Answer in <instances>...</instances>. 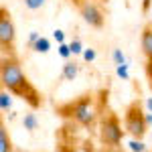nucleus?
Instances as JSON below:
<instances>
[{
    "label": "nucleus",
    "mask_w": 152,
    "mask_h": 152,
    "mask_svg": "<svg viewBox=\"0 0 152 152\" xmlns=\"http://www.w3.org/2000/svg\"><path fill=\"white\" fill-rule=\"evenodd\" d=\"M23 126H24V130H28V132H35V130H37V126H39V120H37V116L33 114V112L24 114V118H23Z\"/></svg>",
    "instance_id": "obj_10"
},
{
    "label": "nucleus",
    "mask_w": 152,
    "mask_h": 152,
    "mask_svg": "<svg viewBox=\"0 0 152 152\" xmlns=\"http://www.w3.org/2000/svg\"><path fill=\"white\" fill-rule=\"evenodd\" d=\"M114 61H116V65H126L128 61H126V55L122 53V49H114Z\"/></svg>",
    "instance_id": "obj_16"
},
{
    "label": "nucleus",
    "mask_w": 152,
    "mask_h": 152,
    "mask_svg": "<svg viewBox=\"0 0 152 152\" xmlns=\"http://www.w3.org/2000/svg\"><path fill=\"white\" fill-rule=\"evenodd\" d=\"M57 49H59V55H61L63 59H69L71 55H73V53H71V47L67 45V43H61Z\"/></svg>",
    "instance_id": "obj_17"
},
{
    "label": "nucleus",
    "mask_w": 152,
    "mask_h": 152,
    "mask_svg": "<svg viewBox=\"0 0 152 152\" xmlns=\"http://www.w3.org/2000/svg\"><path fill=\"white\" fill-rule=\"evenodd\" d=\"M0 152H14L12 140L8 136V130L4 126V122H0Z\"/></svg>",
    "instance_id": "obj_8"
},
{
    "label": "nucleus",
    "mask_w": 152,
    "mask_h": 152,
    "mask_svg": "<svg viewBox=\"0 0 152 152\" xmlns=\"http://www.w3.org/2000/svg\"><path fill=\"white\" fill-rule=\"evenodd\" d=\"M83 59H85L87 63H91V61L95 59V51L94 49H85V51H83Z\"/></svg>",
    "instance_id": "obj_19"
},
{
    "label": "nucleus",
    "mask_w": 152,
    "mask_h": 152,
    "mask_svg": "<svg viewBox=\"0 0 152 152\" xmlns=\"http://www.w3.org/2000/svg\"><path fill=\"white\" fill-rule=\"evenodd\" d=\"M124 138V130L116 114H107L99 124V140L105 146H120Z\"/></svg>",
    "instance_id": "obj_4"
},
{
    "label": "nucleus",
    "mask_w": 152,
    "mask_h": 152,
    "mask_svg": "<svg viewBox=\"0 0 152 152\" xmlns=\"http://www.w3.org/2000/svg\"><path fill=\"white\" fill-rule=\"evenodd\" d=\"M97 2H107V0H97Z\"/></svg>",
    "instance_id": "obj_25"
},
{
    "label": "nucleus",
    "mask_w": 152,
    "mask_h": 152,
    "mask_svg": "<svg viewBox=\"0 0 152 152\" xmlns=\"http://www.w3.org/2000/svg\"><path fill=\"white\" fill-rule=\"evenodd\" d=\"M77 6H79V14L83 16V20L89 26H94V28H102L104 26V12H102V8L97 4L85 0V2H79Z\"/></svg>",
    "instance_id": "obj_6"
},
{
    "label": "nucleus",
    "mask_w": 152,
    "mask_h": 152,
    "mask_svg": "<svg viewBox=\"0 0 152 152\" xmlns=\"http://www.w3.org/2000/svg\"><path fill=\"white\" fill-rule=\"evenodd\" d=\"M77 73H79V65L73 61H67L65 65H63V71H61V77L65 79V81H73L75 77H77Z\"/></svg>",
    "instance_id": "obj_9"
},
{
    "label": "nucleus",
    "mask_w": 152,
    "mask_h": 152,
    "mask_svg": "<svg viewBox=\"0 0 152 152\" xmlns=\"http://www.w3.org/2000/svg\"><path fill=\"white\" fill-rule=\"evenodd\" d=\"M14 24H12L10 12L6 8H0V45L4 51H12L14 49Z\"/></svg>",
    "instance_id": "obj_5"
},
{
    "label": "nucleus",
    "mask_w": 152,
    "mask_h": 152,
    "mask_svg": "<svg viewBox=\"0 0 152 152\" xmlns=\"http://www.w3.org/2000/svg\"><path fill=\"white\" fill-rule=\"evenodd\" d=\"M43 4H45V0H24V6H26V8H31V10L41 8Z\"/></svg>",
    "instance_id": "obj_18"
},
{
    "label": "nucleus",
    "mask_w": 152,
    "mask_h": 152,
    "mask_svg": "<svg viewBox=\"0 0 152 152\" xmlns=\"http://www.w3.org/2000/svg\"><path fill=\"white\" fill-rule=\"evenodd\" d=\"M146 107H148V112H152V97L146 99Z\"/></svg>",
    "instance_id": "obj_23"
},
{
    "label": "nucleus",
    "mask_w": 152,
    "mask_h": 152,
    "mask_svg": "<svg viewBox=\"0 0 152 152\" xmlns=\"http://www.w3.org/2000/svg\"><path fill=\"white\" fill-rule=\"evenodd\" d=\"M69 47H71V53H73V55H83V51H85V49L81 47V41H79V39H73L69 43Z\"/></svg>",
    "instance_id": "obj_14"
},
{
    "label": "nucleus",
    "mask_w": 152,
    "mask_h": 152,
    "mask_svg": "<svg viewBox=\"0 0 152 152\" xmlns=\"http://www.w3.org/2000/svg\"><path fill=\"white\" fill-rule=\"evenodd\" d=\"M124 130L132 138H138V140L146 136L148 124H146V114L142 110L140 99H134L132 104H128L126 112H124Z\"/></svg>",
    "instance_id": "obj_3"
},
{
    "label": "nucleus",
    "mask_w": 152,
    "mask_h": 152,
    "mask_svg": "<svg viewBox=\"0 0 152 152\" xmlns=\"http://www.w3.org/2000/svg\"><path fill=\"white\" fill-rule=\"evenodd\" d=\"M116 73H118V77H122L124 81H128V79H130V73H128V63H126V65H116Z\"/></svg>",
    "instance_id": "obj_15"
},
{
    "label": "nucleus",
    "mask_w": 152,
    "mask_h": 152,
    "mask_svg": "<svg viewBox=\"0 0 152 152\" xmlns=\"http://www.w3.org/2000/svg\"><path fill=\"white\" fill-rule=\"evenodd\" d=\"M49 49H51V41H49L47 37H39V41L33 45L35 53H49Z\"/></svg>",
    "instance_id": "obj_12"
},
{
    "label": "nucleus",
    "mask_w": 152,
    "mask_h": 152,
    "mask_svg": "<svg viewBox=\"0 0 152 152\" xmlns=\"http://www.w3.org/2000/svg\"><path fill=\"white\" fill-rule=\"evenodd\" d=\"M128 148H130L132 152H144V150H146L144 142L138 140V138H132V140H130V144H128Z\"/></svg>",
    "instance_id": "obj_13"
},
{
    "label": "nucleus",
    "mask_w": 152,
    "mask_h": 152,
    "mask_svg": "<svg viewBox=\"0 0 152 152\" xmlns=\"http://www.w3.org/2000/svg\"><path fill=\"white\" fill-rule=\"evenodd\" d=\"M148 6H150V0H144V6H142L144 12H148Z\"/></svg>",
    "instance_id": "obj_24"
},
{
    "label": "nucleus",
    "mask_w": 152,
    "mask_h": 152,
    "mask_svg": "<svg viewBox=\"0 0 152 152\" xmlns=\"http://www.w3.org/2000/svg\"><path fill=\"white\" fill-rule=\"evenodd\" d=\"M53 39L61 45V43H65V33H63V31H55V33H53Z\"/></svg>",
    "instance_id": "obj_20"
},
{
    "label": "nucleus",
    "mask_w": 152,
    "mask_h": 152,
    "mask_svg": "<svg viewBox=\"0 0 152 152\" xmlns=\"http://www.w3.org/2000/svg\"><path fill=\"white\" fill-rule=\"evenodd\" d=\"M140 47H142V53L146 55V59H152V24H146L142 28Z\"/></svg>",
    "instance_id": "obj_7"
},
{
    "label": "nucleus",
    "mask_w": 152,
    "mask_h": 152,
    "mask_svg": "<svg viewBox=\"0 0 152 152\" xmlns=\"http://www.w3.org/2000/svg\"><path fill=\"white\" fill-rule=\"evenodd\" d=\"M10 107H12V94L2 89V94H0V110L6 114V112H10Z\"/></svg>",
    "instance_id": "obj_11"
},
{
    "label": "nucleus",
    "mask_w": 152,
    "mask_h": 152,
    "mask_svg": "<svg viewBox=\"0 0 152 152\" xmlns=\"http://www.w3.org/2000/svg\"><path fill=\"white\" fill-rule=\"evenodd\" d=\"M59 114L65 118H71L73 122H77L79 126H94L95 122V110L94 104H91V95H81L79 99L71 102V104H65L59 107Z\"/></svg>",
    "instance_id": "obj_2"
},
{
    "label": "nucleus",
    "mask_w": 152,
    "mask_h": 152,
    "mask_svg": "<svg viewBox=\"0 0 152 152\" xmlns=\"http://www.w3.org/2000/svg\"><path fill=\"white\" fill-rule=\"evenodd\" d=\"M146 124H148V126H152V112H148V114H146Z\"/></svg>",
    "instance_id": "obj_22"
},
{
    "label": "nucleus",
    "mask_w": 152,
    "mask_h": 152,
    "mask_svg": "<svg viewBox=\"0 0 152 152\" xmlns=\"http://www.w3.org/2000/svg\"><path fill=\"white\" fill-rule=\"evenodd\" d=\"M0 81H2V89L10 91L12 95L20 97L23 102L31 105L33 110L43 105V97L37 91V87L28 81V77L23 73V67L16 57H4L2 65H0Z\"/></svg>",
    "instance_id": "obj_1"
},
{
    "label": "nucleus",
    "mask_w": 152,
    "mask_h": 152,
    "mask_svg": "<svg viewBox=\"0 0 152 152\" xmlns=\"http://www.w3.org/2000/svg\"><path fill=\"white\" fill-rule=\"evenodd\" d=\"M37 41H39V33H31V37H28V47L33 49V45H35Z\"/></svg>",
    "instance_id": "obj_21"
}]
</instances>
